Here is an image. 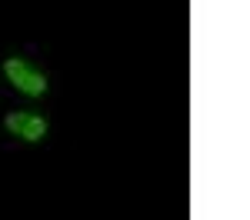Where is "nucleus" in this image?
Returning <instances> with one entry per match:
<instances>
[{"label":"nucleus","mask_w":250,"mask_h":220,"mask_svg":"<svg viewBox=\"0 0 250 220\" xmlns=\"http://www.w3.org/2000/svg\"><path fill=\"white\" fill-rule=\"evenodd\" d=\"M3 74H7V80L17 87L20 94H27V97H43L47 94V77L40 74L34 63H27L23 57H7L3 60Z\"/></svg>","instance_id":"nucleus-1"},{"label":"nucleus","mask_w":250,"mask_h":220,"mask_svg":"<svg viewBox=\"0 0 250 220\" xmlns=\"http://www.w3.org/2000/svg\"><path fill=\"white\" fill-rule=\"evenodd\" d=\"M3 127H7L14 137L27 140V143H37V140L47 137V120L40 117V114H27V110H14V114H7Z\"/></svg>","instance_id":"nucleus-2"}]
</instances>
